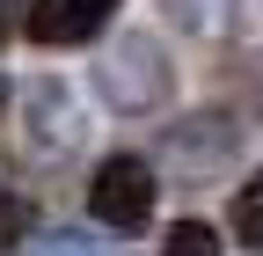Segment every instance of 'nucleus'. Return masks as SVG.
I'll return each instance as SVG.
<instances>
[{"label":"nucleus","mask_w":263,"mask_h":256,"mask_svg":"<svg viewBox=\"0 0 263 256\" xmlns=\"http://www.w3.org/2000/svg\"><path fill=\"white\" fill-rule=\"evenodd\" d=\"M95 88H103V103L124 110V117H146L168 103V51H161V37H146V29H124V37L103 51V66H95Z\"/></svg>","instance_id":"nucleus-1"},{"label":"nucleus","mask_w":263,"mask_h":256,"mask_svg":"<svg viewBox=\"0 0 263 256\" xmlns=\"http://www.w3.org/2000/svg\"><path fill=\"white\" fill-rule=\"evenodd\" d=\"M154 161H139V154H110L103 169L88 176V212L95 227H117V234H139L154 220Z\"/></svg>","instance_id":"nucleus-2"},{"label":"nucleus","mask_w":263,"mask_h":256,"mask_svg":"<svg viewBox=\"0 0 263 256\" xmlns=\"http://www.w3.org/2000/svg\"><path fill=\"white\" fill-rule=\"evenodd\" d=\"M117 8H124V0H29L22 37L29 44H95Z\"/></svg>","instance_id":"nucleus-3"},{"label":"nucleus","mask_w":263,"mask_h":256,"mask_svg":"<svg viewBox=\"0 0 263 256\" xmlns=\"http://www.w3.org/2000/svg\"><path fill=\"white\" fill-rule=\"evenodd\" d=\"M29 147H37L44 161H66V154L81 147V110H73V95L59 81L29 88Z\"/></svg>","instance_id":"nucleus-4"},{"label":"nucleus","mask_w":263,"mask_h":256,"mask_svg":"<svg viewBox=\"0 0 263 256\" xmlns=\"http://www.w3.org/2000/svg\"><path fill=\"white\" fill-rule=\"evenodd\" d=\"M168 154H176V161H183V154H190V169H197V176H205L212 161H227V154H234V124H227V117H219V124H212V139H197V132H190V124H176V132H168Z\"/></svg>","instance_id":"nucleus-5"},{"label":"nucleus","mask_w":263,"mask_h":256,"mask_svg":"<svg viewBox=\"0 0 263 256\" xmlns=\"http://www.w3.org/2000/svg\"><path fill=\"white\" fill-rule=\"evenodd\" d=\"M29 234H37V205H29L15 183H0V256H15Z\"/></svg>","instance_id":"nucleus-6"},{"label":"nucleus","mask_w":263,"mask_h":256,"mask_svg":"<svg viewBox=\"0 0 263 256\" xmlns=\"http://www.w3.org/2000/svg\"><path fill=\"white\" fill-rule=\"evenodd\" d=\"M234 234H241L249 249H263V169L234 190Z\"/></svg>","instance_id":"nucleus-7"},{"label":"nucleus","mask_w":263,"mask_h":256,"mask_svg":"<svg viewBox=\"0 0 263 256\" xmlns=\"http://www.w3.org/2000/svg\"><path fill=\"white\" fill-rule=\"evenodd\" d=\"M161 256H219V234L205 220H176V227L161 234Z\"/></svg>","instance_id":"nucleus-8"},{"label":"nucleus","mask_w":263,"mask_h":256,"mask_svg":"<svg viewBox=\"0 0 263 256\" xmlns=\"http://www.w3.org/2000/svg\"><path fill=\"white\" fill-rule=\"evenodd\" d=\"M29 256H124V249H110V242H88V234H44Z\"/></svg>","instance_id":"nucleus-9"},{"label":"nucleus","mask_w":263,"mask_h":256,"mask_svg":"<svg viewBox=\"0 0 263 256\" xmlns=\"http://www.w3.org/2000/svg\"><path fill=\"white\" fill-rule=\"evenodd\" d=\"M0 37H8V0H0Z\"/></svg>","instance_id":"nucleus-10"},{"label":"nucleus","mask_w":263,"mask_h":256,"mask_svg":"<svg viewBox=\"0 0 263 256\" xmlns=\"http://www.w3.org/2000/svg\"><path fill=\"white\" fill-rule=\"evenodd\" d=\"M0 110H8V74H0Z\"/></svg>","instance_id":"nucleus-11"}]
</instances>
